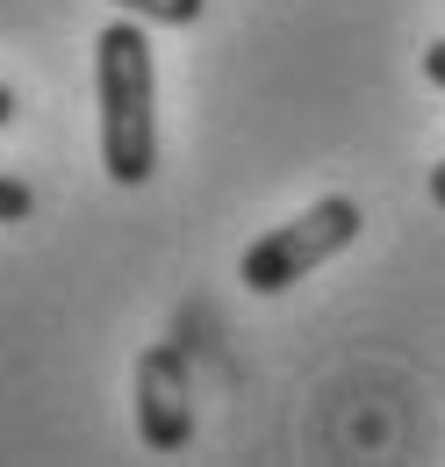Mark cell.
Returning <instances> with one entry per match:
<instances>
[{
	"mask_svg": "<svg viewBox=\"0 0 445 467\" xmlns=\"http://www.w3.org/2000/svg\"><path fill=\"white\" fill-rule=\"evenodd\" d=\"M94 94H101V166L122 187H144L159 173V79H151V44L137 15H122L94 44Z\"/></svg>",
	"mask_w": 445,
	"mask_h": 467,
	"instance_id": "obj_1",
	"label": "cell"
},
{
	"mask_svg": "<svg viewBox=\"0 0 445 467\" xmlns=\"http://www.w3.org/2000/svg\"><path fill=\"white\" fill-rule=\"evenodd\" d=\"M359 202L352 194H324V202H309L295 223H280V231H266L252 252H244V288L252 295H280V288H295L302 274H316L324 259H337L345 244H359Z\"/></svg>",
	"mask_w": 445,
	"mask_h": 467,
	"instance_id": "obj_2",
	"label": "cell"
},
{
	"mask_svg": "<svg viewBox=\"0 0 445 467\" xmlns=\"http://www.w3.org/2000/svg\"><path fill=\"white\" fill-rule=\"evenodd\" d=\"M137 439L151 453H180L194 439V403H187V359H180V346H151L137 359Z\"/></svg>",
	"mask_w": 445,
	"mask_h": 467,
	"instance_id": "obj_3",
	"label": "cell"
},
{
	"mask_svg": "<svg viewBox=\"0 0 445 467\" xmlns=\"http://www.w3.org/2000/svg\"><path fill=\"white\" fill-rule=\"evenodd\" d=\"M122 15H137V22H166V29H187V22H202V7L209 0H115Z\"/></svg>",
	"mask_w": 445,
	"mask_h": 467,
	"instance_id": "obj_4",
	"label": "cell"
},
{
	"mask_svg": "<svg viewBox=\"0 0 445 467\" xmlns=\"http://www.w3.org/2000/svg\"><path fill=\"white\" fill-rule=\"evenodd\" d=\"M29 209H36V194H29L15 173H0V223H22Z\"/></svg>",
	"mask_w": 445,
	"mask_h": 467,
	"instance_id": "obj_5",
	"label": "cell"
},
{
	"mask_svg": "<svg viewBox=\"0 0 445 467\" xmlns=\"http://www.w3.org/2000/svg\"><path fill=\"white\" fill-rule=\"evenodd\" d=\"M424 79H431V87H445V36L424 51Z\"/></svg>",
	"mask_w": 445,
	"mask_h": 467,
	"instance_id": "obj_6",
	"label": "cell"
},
{
	"mask_svg": "<svg viewBox=\"0 0 445 467\" xmlns=\"http://www.w3.org/2000/svg\"><path fill=\"white\" fill-rule=\"evenodd\" d=\"M431 202H439V209H445V159H439V166H431Z\"/></svg>",
	"mask_w": 445,
	"mask_h": 467,
	"instance_id": "obj_7",
	"label": "cell"
},
{
	"mask_svg": "<svg viewBox=\"0 0 445 467\" xmlns=\"http://www.w3.org/2000/svg\"><path fill=\"white\" fill-rule=\"evenodd\" d=\"M7 122H15V94L0 87V130H7Z\"/></svg>",
	"mask_w": 445,
	"mask_h": 467,
	"instance_id": "obj_8",
	"label": "cell"
}]
</instances>
